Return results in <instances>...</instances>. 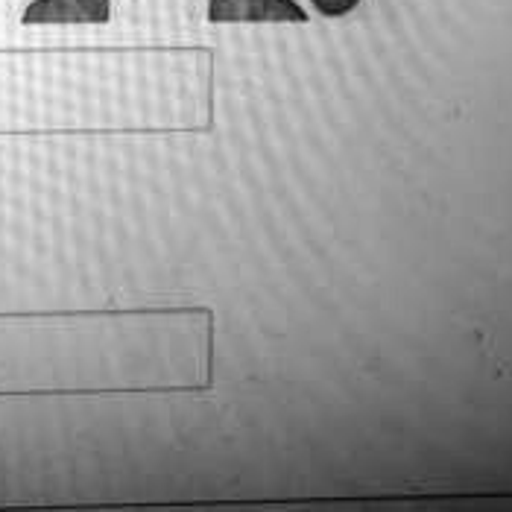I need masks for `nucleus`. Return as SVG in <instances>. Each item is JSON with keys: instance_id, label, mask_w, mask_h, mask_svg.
<instances>
[{"instance_id": "f257e3e1", "label": "nucleus", "mask_w": 512, "mask_h": 512, "mask_svg": "<svg viewBox=\"0 0 512 512\" xmlns=\"http://www.w3.org/2000/svg\"><path fill=\"white\" fill-rule=\"evenodd\" d=\"M211 24H305L308 12L293 0H211Z\"/></svg>"}, {"instance_id": "f03ea898", "label": "nucleus", "mask_w": 512, "mask_h": 512, "mask_svg": "<svg viewBox=\"0 0 512 512\" xmlns=\"http://www.w3.org/2000/svg\"><path fill=\"white\" fill-rule=\"evenodd\" d=\"M112 18V0H33L21 21L30 27L44 24H109Z\"/></svg>"}, {"instance_id": "7ed1b4c3", "label": "nucleus", "mask_w": 512, "mask_h": 512, "mask_svg": "<svg viewBox=\"0 0 512 512\" xmlns=\"http://www.w3.org/2000/svg\"><path fill=\"white\" fill-rule=\"evenodd\" d=\"M311 3L316 6V12L325 15V18H343L349 12H355L360 0H311Z\"/></svg>"}]
</instances>
